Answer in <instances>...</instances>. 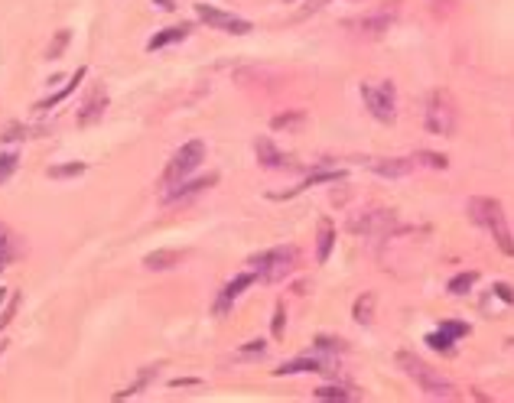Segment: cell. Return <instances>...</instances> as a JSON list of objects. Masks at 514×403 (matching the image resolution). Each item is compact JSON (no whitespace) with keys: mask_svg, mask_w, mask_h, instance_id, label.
<instances>
[{"mask_svg":"<svg viewBox=\"0 0 514 403\" xmlns=\"http://www.w3.org/2000/svg\"><path fill=\"white\" fill-rule=\"evenodd\" d=\"M284 329H286V309H284V306H277V309H274V322H270L274 339H284Z\"/></svg>","mask_w":514,"mask_h":403,"instance_id":"cell-31","label":"cell"},{"mask_svg":"<svg viewBox=\"0 0 514 403\" xmlns=\"http://www.w3.org/2000/svg\"><path fill=\"white\" fill-rule=\"evenodd\" d=\"M469 215L479 228L492 231V238H495V244L501 247V254L514 257V238H511V228H508V221H505V208H501V202H495V198H472Z\"/></svg>","mask_w":514,"mask_h":403,"instance_id":"cell-1","label":"cell"},{"mask_svg":"<svg viewBox=\"0 0 514 403\" xmlns=\"http://www.w3.org/2000/svg\"><path fill=\"white\" fill-rule=\"evenodd\" d=\"M202 160H205V144H202V140H189V144H183L176 156L169 160L166 172H163V182H169V186H173V182L186 179L189 172L202 166Z\"/></svg>","mask_w":514,"mask_h":403,"instance_id":"cell-7","label":"cell"},{"mask_svg":"<svg viewBox=\"0 0 514 403\" xmlns=\"http://www.w3.org/2000/svg\"><path fill=\"white\" fill-rule=\"evenodd\" d=\"M17 299H20L17 293H13V296H10V299H7V309L0 313V329H7V322H10V319H13V313H17Z\"/></svg>","mask_w":514,"mask_h":403,"instance_id":"cell-34","label":"cell"},{"mask_svg":"<svg viewBox=\"0 0 514 403\" xmlns=\"http://www.w3.org/2000/svg\"><path fill=\"white\" fill-rule=\"evenodd\" d=\"M195 13H199V20H202V23H209V27H215V29H225V33H235V36H244V33H251V23H248V20L235 17V13H225V10L212 7V4H195Z\"/></svg>","mask_w":514,"mask_h":403,"instance_id":"cell-9","label":"cell"},{"mask_svg":"<svg viewBox=\"0 0 514 403\" xmlns=\"http://www.w3.org/2000/svg\"><path fill=\"white\" fill-rule=\"evenodd\" d=\"M4 299H7V289H4V287H0V303H4Z\"/></svg>","mask_w":514,"mask_h":403,"instance_id":"cell-39","label":"cell"},{"mask_svg":"<svg viewBox=\"0 0 514 403\" xmlns=\"http://www.w3.org/2000/svg\"><path fill=\"white\" fill-rule=\"evenodd\" d=\"M254 280H261V277H257V273H238V277H235V280L228 283V287L222 289V296H218V303H215V313H218V315L228 313L231 303H235V299H238V296L244 293V289H248L251 283H254Z\"/></svg>","mask_w":514,"mask_h":403,"instance_id":"cell-12","label":"cell"},{"mask_svg":"<svg viewBox=\"0 0 514 403\" xmlns=\"http://www.w3.org/2000/svg\"><path fill=\"white\" fill-rule=\"evenodd\" d=\"M215 182H218V176H215V172H209L205 179H195V182H189V186H176L166 198H163V205H176V202H186V198H192L195 192H205V189L215 186Z\"/></svg>","mask_w":514,"mask_h":403,"instance_id":"cell-13","label":"cell"},{"mask_svg":"<svg viewBox=\"0 0 514 403\" xmlns=\"http://www.w3.org/2000/svg\"><path fill=\"white\" fill-rule=\"evenodd\" d=\"M316 348H329V355H332V351L345 348V341L342 339H326V335H322V339H316Z\"/></svg>","mask_w":514,"mask_h":403,"instance_id":"cell-35","label":"cell"},{"mask_svg":"<svg viewBox=\"0 0 514 403\" xmlns=\"http://www.w3.org/2000/svg\"><path fill=\"white\" fill-rule=\"evenodd\" d=\"M362 98H364V104H368V111L374 114V121L394 124V117H397V101H394V85H390V81L362 85Z\"/></svg>","mask_w":514,"mask_h":403,"instance_id":"cell-6","label":"cell"},{"mask_svg":"<svg viewBox=\"0 0 514 403\" xmlns=\"http://www.w3.org/2000/svg\"><path fill=\"white\" fill-rule=\"evenodd\" d=\"M69 39H72V33H69V29H62V33L55 36V43L49 46V59H59V55L65 53V46H69Z\"/></svg>","mask_w":514,"mask_h":403,"instance_id":"cell-32","label":"cell"},{"mask_svg":"<svg viewBox=\"0 0 514 403\" xmlns=\"http://www.w3.org/2000/svg\"><path fill=\"white\" fill-rule=\"evenodd\" d=\"M296 371H326V364H322L319 358H296V361H286V364L277 367V377H284V374H296Z\"/></svg>","mask_w":514,"mask_h":403,"instance_id":"cell-19","label":"cell"},{"mask_svg":"<svg viewBox=\"0 0 514 403\" xmlns=\"http://www.w3.org/2000/svg\"><path fill=\"white\" fill-rule=\"evenodd\" d=\"M183 36H189V23H176V27H166V29H160L157 36L147 43V49L150 53H157V49H163V46H173V43H179Z\"/></svg>","mask_w":514,"mask_h":403,"instance_id":"cell-16","label":"cell"},{"mask_svg":"<svg viewBox=\"0 0 514 403\" xmlns=\"http://www.w3.org/2000/svg\"><path fill=\"white\" fill-rule=\"evenodd\" d=\"M440 332H443L446 339H462V335H469V325L459 322V319H446V322H440Z\"/></svg>","mask_w":514,"mask_h":403,"instance_id":"cell-26","label":"cell"},{"mask_svg":"<svg viewBox=\"0 0 514 403\" xmlns=\"http://www.w3.org/2000/svg\"><path fill=\"white\" fill-rule=\"evenodd\" d=\"M505 345H508V348H514V339H508V341H505Z\"/></svg>","mask_w":514,"mask_h":403,"instance_id":"cell-40","label":"cell"},{"mask_svg":"<svg viewBox=\"0 0 514 403\" xmlns=\"http://www.w3.org/2000/svg\"><path fill=\"white\" fill-rule=\"evenodd\" d=\"M495 293L501 296V303H514V293H511V287H505V283H495Z\"/></svg>","mask_w":514,"mask_h":403,"instance_id":"cell-38","label":"cell"},{"mask_svg":"<svg viewBox=\"0 0 514 403\" xmlns=\"http://www.w3.org/2000/svg\"><path fill=\"white\" fill-rule=\"evenodd\" d=\"M332 247H336V228H332V221H319V234H316V260L326 264L329 254H332Z\"/></svg>","mask_w":514,"mask_h":403,"instance_id":"cell-17","label":"cell"},{"mask_svg":"<svg viewBox=\"0 0 514 403\" xmlns=\"http://www.w3.org/2000/svg\"><path fill=\"white\" fill-rule=\"evenodd\" d=\"M414 163H417V166H430V170H440V172L449 166V160H446L443 153H430V150L414 153Z\"/></svg>","mask_w":514,"mask_h":403,"instance_id":"cell-22","label":"cell"},{"mask_svg":"<svg viewBox=\"0 0 514 403\" xmlns=\"http://www.w3.org/2000/svg\"><path fill=\"white\" fill-rule=\"evenodd\" d=\"M254 153H257V163L264 170H286V166H293V156H286L284 150H277V144H270L267 137H257L254 140Z\"/></svg>","mask_w":514,"mask_h":403,"instance_id":"cell-10","label":"cell"},{"mask_svg":"<svg viewBox=\"0 0 514 403\" xmlns=\"http://www.w3.org/2000/svg\"><path fill=\"white\" fill-rule=\"evenodd\" d=\"M157 4H173V0H157Z\"/></svg>","mask_w":514,"mask_h":403,"instance_id":"cell-41","label":"cell"},{"mask_svg":"<svg viewBox=\"0 0 514 403\" xmlns=\"http://www.w3.org/2000/svg\"><path fill=\"white\" fill-rule=\"evenodd\" d=\"M394 20H397V7L390 4V7L364 13V17H358V20H345V33H352L355 39H364V43H378V39L394 27Z\"/></svg>","mask_w":514,"mask_h":403,"instance_id":"cell-5","label":"cell"},{"mask_svg":"<svg viewBox=\"0 0 514 403\" xmlns=\"http://www.w3.org/2000/svg\"><path fill=\"white\" fill-rule=\"evenodd\" d=\"M397 364L407 371L410 377H414V384L423 390L426 397H436V400H452V397L459 394L456 387L446 381L436 367H430L423 358H417V355H410V351H397Z\"/></svg>","mask_w":514,"mask_h":403,"instance_id":"cell-2","label":"cell"},{"mask_svg":"<svg viewBox=\"0 0 514 403\" xmlns=\"http://www.w3.org/2000/svg\"><path fill=\"white\" fill-rule=\"evenodd\" d=\"M300 264V251L293 247V244H284V247H270L264 254H254L251 257V267L257 270V277L264 280V283H277V280L290 277L293 270Z\"/></svg>","mask_w":514,"mask_h":403,"instance_id":"cell-3","label":"cell"},{"mask_svg":"<svg viewBox=\"0 0 514 403\" xmlns=\"http://www.w3.org/2000/svg\"><path fill=\"white\" fill-rule=\"evenodd\" d=\"M362 163L371 166V172H378L384 179H400V176H407V172L417 170L414 156H407V160H362Z\"/></svg>","mask_w":514,"mask_h":403,"instance_id":"cell-11","label":"cell"},{"mask_svg":"<svg viewBox=\"0 0 514 403\" xmlns=\"http://www.w3.org/2000/svg\"><path fill=\"white\" fill-rule=\"evenodd\" d=\"M10 260H13V241H10L7 228L0 224V273H4V267H7Z\"/></svg>","mask_w":514,"mask_h":403,"instance_id":"cell-27","label":"cell"},{"mask_svg":"<svg viewBox=\"0 0 514 403\" xmlns=\"http://www.w3.org/2000/svg\"><path fill=\"white\" fill-rule=\"evenodd\" d=\"M475 280H479V273H475V270H466V273L449 280V293H469V289L475 287Z\"/></svg>","mask_w":514,"mask_h":403,"instance_id":"cell-23","label":"cell"},{"mask_svg":"<svg viewBox=\"0 0 514 403\" xmlns=\"http://www.w3.org/2000/svg\"><path fill=\"white\" fill-rule=\"evenodd\" d=\"M352 315H355V322L371 325V322H374V293H364V296H358V299H355V309H352Z\"/></svg>","mask_w":514,"mask_h":403,"instance_id":"cell-20","label":"cell"},{"mask_svg":"<svg viewBox=\"0 0 514 403\" xmlns=\"http://www.w3.org/2000/svg\"><path fill=\"white\" fill-rule=\"evenodd\" d=\"M316 397H319V400H352V390H345V387H338V384H326V387H319V390H316Z\"/></svg>","mask_w":514,"mask_h":403,"instance_id":"cell-25","label":"cell"},{"mask_svg":"<svg viewBox=\"0 0 514 403\" xmlns=\"http://www.w3.org/2000/svg\"><path fill=\"white\" fill-rule=\"evenodd\" d=\"M303 124V114L300 111H290V114H277L274 117V127L277 130H290V127H300Z\"/></svg>","mask_w":514,"mask_h":403,"instance_id":"cell-28","label":"cell"},{"mask_svg":"<svg viewBox=\"0 0 514 403\" xmlns=\"http://www.w3.org/2000/svg\"><path fill=\"white\" fill-rule=\"evenodd\" d=\"M261 355H264V341L257 339V341H248V345L241 348L238 358H241V361H251V358H261Z\"/></svg>","mask_w":514,"mask_h":403,"instance_id":"cell-33","label":"cell"},{"mask_svg":"<svg viewBox=\"0 0 514 403\" xmlns=\"http://www.w3.org/2000/svg\"><path fill=\"white\" fill-rule=\"evenodd\" d=\"M81 78H85V69H79V72L72 75V78L65 81V88H62V91H55V95H49V98H43V101H39V104H36V111H49V108H55L59 101H62V98H69L72 91L79 88V85H81Z\"/></svg>","mask_w":514,"mask_h":403,"instance_id":"cell-18","label":"cell"},{"mask_svg":"<svg viewBox=\"0 0 514 403\" xmlns=\"http://www.w3.org/2000/svg\"><path fill=\"white\" fill-rule=\"evenodd\" d=\"M286 4H290V0H286Z\"/></svg>","mask_w":514,"mask_h":403,"instance_id":"cell-42","label":"cell"},{"mask_svg":"<svg viewBox=\"0 0 514 403\" xmlns=\"http://www.w3.org/2000/svg\"><path fill=\"white\" fill-rule=\"evenodd\" d=\"M426 345L436 351H446V355H452V339H446L443 332H433V335H426Z\"/></svg>","mask_w":514,"mask_h":403,"instance_id":"cell-30","label":"cell"},{"mask_svg":"<svg viewBox=\"0 0 514 403\" xmlns=\"http://www.w3.org/2000/svg\"><path fill=\"white\" fill-rule=\"evenodd\" d=\"M17 153H4L0 156V182H7L10 176H13V170H17Z\"/></svg>","mask_w":514,"mask_h":403,"instance_id":"cell-29","label":"cell"},{"mask_svg":"<svg viewBox=\"0 0 514 403\" xmlns=\"http://www.w3.org/2000/svg\"><path fill=\"white\" fill-rule=\"evenodd\" d=\"M348 228L355 234H368V238H388L397 224H394V212H388V208H368Z\"/></svg>","mask_w":514,"mask_h":403,"instance_id":"cell-8","label":"cell"},{"mask_svg":"<svg viewBox=\"0 0 514 403\" xmlns=\"http://www.w3.org/2000/svg\"><path fill=\"white\" fill-rule=\"evenodd\" d=\"M179 260H183V254L179 251H153L143 257V267L153 270V273H166L169 267H176Z\"/></svg>","mask_w":514,"mask_h":403,"instance_id":"cell-15","label":"cell"},{"mask_svg":"<svg viewBox=\"0 0 514 403\" xmlns=\"http://www.w3.org/2000/svg\"><path fill=\"white\" fill-rule=\"evenodd\" d=\"M81 172H85V163H62V166L49 170V179H72V176H81Z\"/></svg>","mask_w":514,"mask_h":403,"instance_id":"cell-24","label":"cell"},{"mask_svg":"<svg viewBox=\"0 0 514 403\" xmlns=\"http://www.w3.org/2000/svg\"><path fill=\"white\" fill-rule=\"evenodd\" d=\"M157 371H160V364H153V367H143L140 374H137V381H133L131 387H127V390H121V394H117V400H124V397H133V394H140L143 387L150 384L153 377H157Z\"/></svg>","mask_w":514,"mask_h":403,"instance_id":"cell-21","label":"cell"},{"mask_svg":"<svg viewBox=\"0 0 514 403\" xmlns=\"http://www.w3.org/2000/svg\"><path fill=\"white\" fill-rule=\"evenodd\" d=\"M23 137H27V127H23V124H13L7 134H4V144H13V140H23Z\"/></svg>","mask_w":514,"mask_h":403,"instance_id":"cell-37","label":"cell"},{"mask_svg":"<svg viewBox=\"0 0 514 403\" xmlns=\"http://www.w3.org/2000/svg\"><path fill=\"white\" fill-rule=\"evenodd\" d=\"M326 4H329V0H306V4H303V10H300V17H312V13H319Z\"/></svg>","mask_w":514,"mask_h":403,"instance_id":"cell-36","label":"cell"},{"mask_svg":"<svg viewBox=\"0 0 514 403\" xmlns=\"http://www.w3.org/2000/svg\"><path fill=\"white\" fill-rule=\"evenodd\" d=\"M105 108H107V95H105V88H95L91 91V98L85 101V108L79 111V124L81 127H91L98 121V117L105 114Z\"/></svg>","mask_w":514,"mask_h":403,"instance_id":"cell-14","label":"cell"},{"mask_svg":"<svg viewBox=\"0 0 514 403\" xmlns=\"http://www.w3.org/2000/svg\"><path fill=\"white\" fill-rule=\"evenodd\" d=\"M459 124V111H456V101L446 88L433 91L426 98V111H423V127L430 130L433 137H449Z\"/></svg>","mask_w":514,"mask_h":403,"instance_id":"cell-4","label":"cell"}]
</instances>
